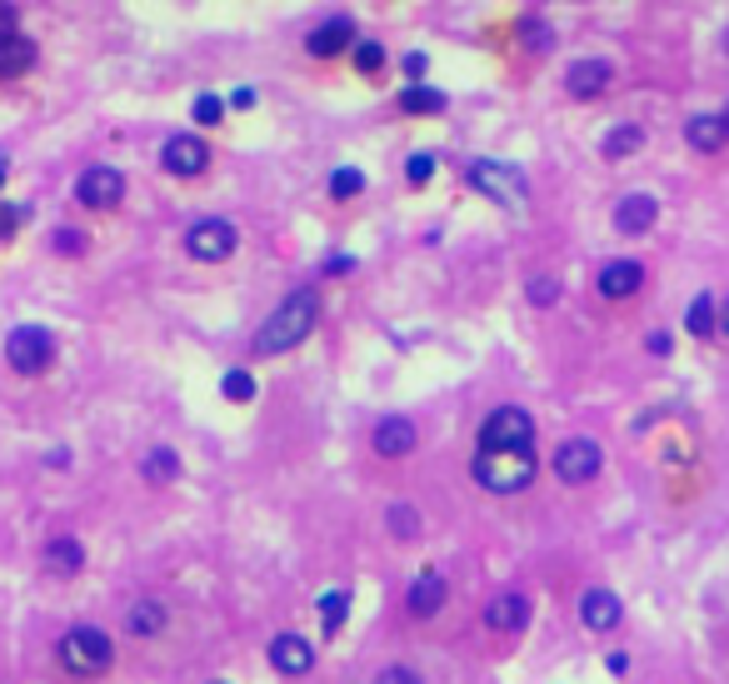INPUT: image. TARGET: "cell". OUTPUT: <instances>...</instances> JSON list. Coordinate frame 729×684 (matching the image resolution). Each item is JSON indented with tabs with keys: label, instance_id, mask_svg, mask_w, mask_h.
Returning a JSON list of instances; mask_svg holds the SVG:
<instances>
[{
	"label": "cell",
	"instance_id": "cell-45",
	"mask_svg": "<svg viewBox=\"0 0 729 684\" xmlns=\"http://www.w3.org/2000/svg\"><path fill=\"white\" fill-rule=\"evenodd\" d=\"M610 674H630V655H610Z\"/></svg>",
	"mask_w": 729,
	"mask_h": 684
},
{
	"label": "cell",
	"instance_id": "cell-27",
	"mask_svg": "<svg viewBox=\"0 0 729 684\" xmlns=\"http://www.w3.org/2000/svg\"><path fill=\"white\" fill-rule=\"evenodd\" d=\"M345 610H350V590H330V595H320V625H325V635H340Z\"/></svg>",
	"mask_w": 729,
	"mask_h": 684
},
{
	"label": "cell",
	"instance_id": "cell-13",
	"mask_svg": "<svg viewBox=\"0 0 729 684\" xmlns=\"http://www.w3.org/2000/svg\"><path fill=\"white\" fill-rule=\"evenodd\" d=\"M614 81V65L610 60H575L565 71V95H575V100H595V95H605Z\"/></svg>",
	"mask_w": 729,
	"mask_h": 684
},
{
	"label": "cell",
	"instance_id": "cell-22",
	"mask_svg": "<svg viewBox=\"0 0 729 684\" xmlns=\"http://www.w3.org/2000/svg\"><path fill=\"white\" fill-rule=\"evenodd\" d=\"M40 60V46L31 36H21V31H11V36H0V75H25L36 71Z\"/></svg>",
	"mask_w": 729,
	"mask_h": 684
},
{
	"label": "cell",
	"instance_id": "cell-41",
	"mask_svg": "<svg viewBox=\"0 0 729 684\" xmlns=\"http://www.w3.org/2000/svg\"><path fill=\"white\" fill-rule=\"evenodd\" d=\"M355 271V260L350 255H335V260H325V275H350Z\"/></svg>",
	"mask_w": 729,
	"mask_h": 684
},
{
	"label": "cell",
	"instance_id": "cell-15",
	"mask_svg": "<svg viewBox=\"0 0 729 684\" xmlns=\"http://www.w3.org/2000/svg\"><path fill=\"white\" fill-rule=\"evenodd\" d=\"M485 625L500 629V635H515V629L529 625V600L519 590H500L490 604H485Z\"/></svg>",
	"mask_w": 729,
	"mask_h": 684
},
{
	"label": "cell",
	"instance_id": "cell-5",
	"mask_svg": "<svg viewBox=\"0 0 729 684\" xmlns=\"http://www.w3.org/2000/svg\"><path fill=\"white\" fill-rule=\"evenodd\" d=\"M535 440V420L519 405H500V410L485 415L480 425V449H529Z\"/></svg>",
	"mask_w": 729,
	"mask_h": 684
},
{
	"label": "cell",
	"instance_id": "cell-20",
	"mask_svg": "<svg viewBox=\"0 0 729 684\" xmlns=\"http://www.w3.org/2000/svg\"><path fill=\"white\" fill-rule=\"evenodd\" d=\"M684 141H690L694 151H705V155L725 151L729 130H725V120H719V110H700V116L684 120Z\"/></svg>",
	"mask_w": 729,
	"mask_h": 684
},
{
	"label": "cell",
	"instance_id": "cell-33",
	"mask_svg": "<svg viewBox=\"0 0 729 684\" xmlns=\"http://www.w3.org/2000/svg\"><path fill=\"white\" fill-rule=\"evenodd\" d=\"M390 530L401 535H420V515H415V505H390Z\"/></svg>",
	"mask_w": 729,
	"mask_h": 684
},
{
	"label": "cell",
	"instance_id": "cell-8",
	"mask_svg": "<svg viewBox=\"0 0 729 684\" xmlns=\"http://www.w3.org/2000/svg\"><path fill=\"white\" fill-rule=\"evenodd\" d=\"M470 185L480 190V195H490V201L500 205H519L525 201V176L510 166H500V160H475L470 166Z\"/></svg>",
	"mask_w": 729,
	"mask_h": 684
},
{
	"label": "cell",
	"instance_id": "cell-14",
	"mask_svg": "<svg viewBox=\"0 0 729 684\" xmlns=\"http://www.w3.org/2000/svg\"><path fill=\"white\" fill-rule=\"evenodd\" d=\"M445 575L440 569H420L415 575V585H410V595H405V610L415 614V620H430V614H440L445 610Z\"/></svg>",
	"mask_w": 729,
	"mask_h": 684
},
{
	"label": "cell",
	"instance_id": "cell-23",
	"mask_svg": "<svg viewBox=\"0 0 729 684\" xmlns=\"http://www.w3.org/2000/svg\"><path fill=\"white\" fill-rule=\"evenodd\" d=\"M165 620H170V614H165L160 600H135V604H130V614H126V629L135 639H151V635H160V629H165Z\"/></svg>",
	"mask_w": 729,
	"mask_h": 684
},
{
	"label": "cell",
	"instance_id": "cell-7",
	"mask_svg": "<svg viewBox=\"0 0 729 684\" xmlns=\"http://www.w3.org/2000/svg\"><path fill=\"white\" fill-rule=\"evenodd\" d=\"M600 470H605V449L595 445V440H565V445L554 449V475H560V484H589Z\"/></svg>",
	"mask_w": 729,
	"mask_h": 684
},
{
	"label": "cell",
	"instance_id": "cell-46",
	"mask_svg": "<svg viewBox=\"0 0 729 684\" xmlns=\"http://www.w3.org/2000/svg\"><path fill=\"white\" fill-rule=\"evenodd\" d=\"M719 331L729 335V300H725V305H719Z\"/></svg>",
	"mask_w": 729,
	"mask_h": 684
},
{
	"label": "cell",
	"instance_id": "cell-30",
	"mask_svg": "<svg viewBox=\"0 0 729 684\" xmlns=\"http://www.w3.org/2000/svg\"><path fill=\"white\" fill-rule=\"evenodd\" d=\"M220 389H225V400L250 405L255 400V375H250V370H230V375L220 380Z\"/></svg>",
	"mask_w": 729,
	"mask_h": 684
},
{
	"label": "cell",
	"instance_id": "cell-36",
	"mask_svg": "<svg viewBox=\"0 0 729 684\" xmlns=\"http://www.w3.org/2000/svg\"><path fill=\"white\" fill-rule=\"evenodd\" d=\"M405 176H410V185H425V180L435 176V155H410V166H405Z\"/></svg>",
	"mask_w": 729,
	"mask_h": 684
},
{
	"label": "cell",
	"instance_id": "cell-11",
	"mask_svg": "<svg viewBox=\"0 0 729 684\" xmlns=\"http://www.w3.org/2000/svg\"><path fill=\"white\" fill-rule=\"evenodd\" d=\"M579 620H585V629H595V635H610V629H620V620H624L620 595L605 590V585H589V590L579 595Z\"/></svg>",
	"mask_w": 729,
	"mask_h": 684
},
{
	"label": "cell",
	"instance_id": "cell-47",
	"mask_svg": "<svg viewBox=\"0 0 729 684\" xmlns=\"http://www.w3.org/2000/svg\"><path fill=\"white\" fill-rule=\"evenodd\" d=\"M5 176H11V160H5V155H0V185H5Z\"/></svg>",
	"mask_w": 729,
	"mask_h": 684
},
{
	"label": "cell",
	"instance_id": "cell-42",
	"mask_svg": "<svg viewBox=\"0 0 729 684\" xmlns=\"http://www.w3.org/2000/svg\"><path fill=\"white\" fill-rule=\"evenodd\" d=\"M15 15H21V11H15V5H5V0H0V36H11V31H15Z\"/></svg>",
	"mask_w": 729,
	"mask_h": 684
},
{
	"label": "cell",
	"instance_id": "cell-6",
	"mask_svg": "<svg viewBox=\"0 0 729 684\" xmlns=\"http://www.w3.org/2000/svg\"><path fill=\"white\" fill-rule=\"evenodd\" d=\"M236 240H240V230L225 220V215H205V220H195L186 230L190 260H225L230 250H236Z\"/></svg>",
	"mask_w": 729,
	"mask_h": 684
},
{
	"label": "cell",
	"instance_id": "cell-34",
	"mask_svg": "<svg viewBox=\"0 0 729 684\" xmlns=\"http://www.w3.org/2000/svg\"><path fill=\"white\" fill-rule=\"evenodd\" d=\"M525 296H529V300H535V305L545 310V305H554V300H560V285H554L550 275H535V280L525 285Z\"/></svg>",
	"mask_w": 729,
	"mask_h": 684
},
{
	"label": "cell",
	"instance_id": "cell-9",
	"mask_svg": "<svg viewBox=\"0 0 729 684\" xmlns=\"http://www.w3.org/2000/svg\"><path fill=\"white\" fill-rule=\"evenodd\" d=\"M75 201H81L85 211H116V205L126 201V176L110 166H91L75 180Z\"/></svg>",
	"mask_w": 729,
	"mask_h": 684
},
{
	"label": "cell",
	"instance_id": "cell-17",
	"mask_svg": "<svg viewBox=\"0 0 729 684\" xmlns=\"http://www.w3.org/2000/svg\"><path fill=\"white\" fill-rule=\"evenodd\" d=\"M655 215H659L655 195L635 190V195H624V201L614 205V230H620V236H645L649 225H655Z\"/></svg>",
	"mask_w": 729,
	"mask_h": 684
},
{
	"label": "cell",
	"instance_id": "cell-19",
	"mask_svg": "<svg viewBox=\"0 0 729 684\" xmlns=\"http://www.w3.org/2000/svg\"><path fill=\"white\" fill-rule=\"evenodd\" d=\"M645 285V265L640 260H610L600 271V296L605 300H630Z\"/></svg>",
	"mask_w": 729,
	"mask_h": 684
},
{
	"label": "cell",
	"instance_id": "cell-37",
	"mask_svg": "<svg viewBox=\"0 0 729 684\" xmlns=\"http://www.w3.org/2000/svg\"><path fill=\"white\" fill-rule=\"evenodd\" d=\"M370 684H420V674H415L410 664H385V670H380Z\"/></svg>",
	"mask_w": 729,
	"mask_h": 684
},
{
	"label": "cell",
	"instance_id": "cell-12",
	"mask_svg": "<svg viewBox=\"0 0 729 684\" xmlns=\"http://www.w3.org/2000/svg\"><path fill=\"white\" fill-rule=\"evenodd\" d=\"M306 50L315 60H330V56H340V50H355V21H350V15H330V21H320L315 31L306 36Z\"/></svg>",
	"mask_w": 729,
	"mask_h": 684
},
{
	"label": "cell",
	"instance_id": "cell-32",
	"mask_svg": "<svg viewBox=\"0 0 729 684\" xmlns=\"http://www.w3.org/2000/svg\"><path fill=\"white\" fill-rule=\"evenodd\" d=\"M519 46H529V50H550V46H554L550 25H545L540 15H525V21H519Z\"/></svg>",
	"mask_w": 729,
	"mask_h": 684
},
{
	"label": "cell",
	"instance_id": "cell-26",
	"mask_svg": "<svg viewBox=\"0 0 729 684\" xmlns=\"http://www.w3.org/2000/svg\"><path fill=\"white\" fill-rule=\"evenodd\" d=\"M401 110H410V116H435V110H445V95L430 91V85H405Z\"/></svg>",
	"mask_w": 729,
	"mask_h": 684
},
{
	"label": "cell",
	"instance_id": "cell-40",
	"mask_svg": "<svg viewBox=\"0 0 729 684\" xmlns=\"http://www.w3.org/2000/svg\"><path fill=\"white\" fill-rule=\"evenodd\" d=\"M21 220H25L21 205H0V236H11V230H15Z\"/></svg>",
	"mask_w": 729,
	"mask_h": 684
},
{
	"label": "cell",
	"instance_id": "cell-38",
	"mask_svg": "<svg viewBox=\"0 0 729 684\" xmlns=\"http://www.w3.org/2000/svg\"><path fill=\"white\" fill-rule=\"evenodd\" d=\"M190 116L201 120V125H215V120L225 116V106H220V95H201V100H195V110H190Z\"/></svg>",
	"mask_w": 729,
	"mask_h": 684
},
{
	"label": "cell",
	"instance_id": "cell-28",
	"mask_svg": "<svg viewBox=\"0 0 729 684\" xmlns=\"http://www.w3.org/2000/svg\"><path fill=\"white\" fill-rule=\"evenodd\" d=\"M180 475V455L176 449H165V445H155L151 455H145V480H155V484H165V480H176Z\"/></svg>",
	"mask_w": 729,
	"mask_h": 684
},
{
	"label": "cell",
	"instance_id": "cell-39",
	"mask_svg": "<svg viewBox=\"0 0 729 684\" xmlns=\"http://www.w3.org/2000/svg\"><path fill=\"white\" fill-rule=\"evenodd\" d=\"M425 65H430V60H425L420 50H410V56H405V81L420 85V81H425Z\"/></svg>",
	"mask_w": 729,
	"mask_h": 684
},
{
	"label": "cell",
	"instance_id": "cell-29",
	"mask_svg": "<svg viewBox=\"0 0 729 684\" xmlns=\"http://www.w3.org/2000/svg\"><path fill=\"white\" fill-rule=\"evenodd\" d=\"M355 71L360 75H380L385 71V46H380V40H355Z\"/></svg>",
	"mask_w": 729,
	"mask_h": 684
},
{
	"label": "cell",
	"instance_id": "cell-16",
	"mask_svg": "<svg viewBox=\"0 0 729 684\" xmlns=\"http://www.w3.org/2000/svg\"><path fill=\"white\" fill-rule=\"evenodd\" d=\"M370 445H375L380 460H405V455L415 449V425H410V420H401V415H390V420H380V425H375Z\"/></svg>",
	"mask_w": 729,
	"mask_h": 684
},
{
	"label": "cell",
	"instance_id": "cell-35",
	"mask_svg": "<svg viewBox=\"0 0 729 684\" xmlns=\"http://www.w3.org/2000/svg\"><path fill=\"white\" fill-rule=\"evenodd\" d=\"M50 245H56L60 255H85V236H81V230H71V225H60L56 236H50Z\"/></svg>",
	"mask_w": 729,
	"mask_h": 684
},
{
	"label": "cell",
	"instance_id": "cell-44",
	"mask_svg": "<svg viewBox=\"0 0 729 684\" xmlns=\"http://www.w3.org/2000/svg\"><path fill=\"white\" fill-rule=\"evenodd\" d=\"M230 106H236V110H250V106H255V91H250V85H240V91L230 95Z\"/></svg>",
	"mask_w": 729,
	"mask_h": 684
},
{
	"label": "cell",
	"instance_id": "cell-21",
	"mask_svg": "<svg viewBox=\"0 0 729 684\" xmlns=\"http://www.w3.org/2000/svg\"><path fill=\"white\" fill-rule=\"evenodd\" d=\"M40 565H46L50 575H60V579L81 575V569H85V544L71 540V535H60V540H50L46 550H40Z\"/></svg>",
	"mask_w": 729,
	"mask_h": 684
},
{
	"label": "cell",
	"instance_id": "cell-3",
	"mask_svg": "<svg viewBox=\"0 0 729 684\" xmlns=\"http://www.w3.org/2000/svg\"><path fill=\"white\" fill-rule=\"evenodd\" d=\"M110 660H116V645H110L106 629L71 625L65 635H60V664H65L71 674H81V680H91V674H106Z\"/></svg>",
	"mask_w": 729,
	"mask_h": 684
},
{
	"label": "cell",
	"instance_id": "cell-43",
	"mask_svg": "<svg viewBox=\"0 0 729 684\" xmlns=\"http://www.w3.org/2000/svg\"><path fill=\"white\" fill-rule=\"evenodd\" d=\"M645 350H649V355H670V335H665V331H655V335L645 340Z\"/></svg>",
	"mask_w": 729,
	"mask_h": 684
},
{
	"label": "cell",
	"instance_id": "cell-2",
	"mask_svg": "<svg viewBox=\"0 0 729 684\" xmlns=\"http://www.w3.org/2000/svg\"><path fill=\"white\" fill-rule=\"evenodd\" d=\"M475 484L490 495H519L535 480V449H475Z\"/></svg>",
	"mask_w": 729,
	"mask_h": 684
},
{
	"label": "cell",
	"instance_id": "cell-18",
	"mask_svg": "<svg viewBox=\"0 0 729 684\" xmlns=\"http://www.w3.org/2000/svg\"><path fill=\"white\" fill-rule=\"evenodd\" d=\"M271 664L280 674H310V670H315V649H310L300 635H290V629H285V635L271 639Z\"/></svg>",
	"mask_w": 729,
	"mask_h": 684
},
{
	"label": "cell",
	"instance_id": "cell-31",
	"mask_svg": "<svg viewBox=\"0 0 729 684\" xmlns=\"http://www.w3.org/2000/svg\"><path fill=\"white\" fill-rule=\"evenodd\" d=\"M360 190H364V170L340 166L335 176H330V195H335V201H350V195H360Z\"/></svg>",
	"mask_w": 729,
	"mask_h": 684
},
{
	"label": "cell",
	"instance_id": "cell-10",
	"mask_svg": "<svg viewBox=\"0 0 729 684\" xmlns=\"http://www.w3.org/2000/svg\"><path fill=\"white\" fill-rule=\"evenodd\" d=\"M160 166L180 180L205 176V166H211V145H205L201 135H170V141L160 145Z\"/></svg>",
	"mask_w": 729,
	"mask_h": 684
},
{
	"label": "cell",
	"instance_id": "cell-4",
	"mask_svg": "<svg viewBox=\"0 0 729 684\" xmlns=\"http://www.w3.org/2000/svg\"><path fill=\"white\" fill-rule=\"evenodd\" d=\"M5 365H11L15 375H46V370L56 365V335H50L46 325H15V331L5 335Z\"/></svg>",
	"mask_w": 729,
	"mask_h": 684
},
{
	"label": "cell",
	"instance_id": "cell-48",
	"mask_svg": "<svg viewBox=\"0 0 729 684\" xmlns=\"http://www.w3.org/2000/svg\"><path fill=\"white\" fill-rule=\"evenodd\" d=\"M719 120H725V130H729V106H725V110H719Z\"/></svg>",
	"mask_w": 729,
	"mask_h": 684
},
{
	"label": "cell",
	"instance_id": "cell-24",
	"mask_svg": "<svg viewBox=\"0 0 729 684\" xmlns=\"http://www.w3.org/2000/svg\"><path fill=\"white\" fill-rule=\"evenodd\" d=\"M635 151H645V125H614L610 135L600 141L605 160H630Z\"/></svg>",
	"mask_w": 729,
	"mask_h": 684
},
{
	"label": "cell",
	"instance_id": "cell-25",
	"mask_svg": "<svg viewBox=\"0 0 729 684\" xmlns=\"http://www.w3.org/2000/svg\"><path fill=\"white\" fill-rule=\"evenodd\" d=\"M684 325H690L694 340H709V335H715V325H719V305H715L709 296H694V305H690V315H684Z\"/></svg>",
	"mask_w": 729,
	"mask_h": 684
},
{
	"label": "cell",
	"instance_id": "cell-1",
	"mask_svg": "<svg viewBox=\"0 0 729 684\" xmlns=\"http://www.w3.org/2000/svg\"><path fill=\"white\" fill-rule=\"evenodd\" d=\"M315 320H320V296L310 290V285H300V290H290V296L271 310V320L260 325L255 355H285V350H295V345L315 331Z\"/></svg>",
	"mask_w": 729,
	"mask_h": 684
}]
</instances>
